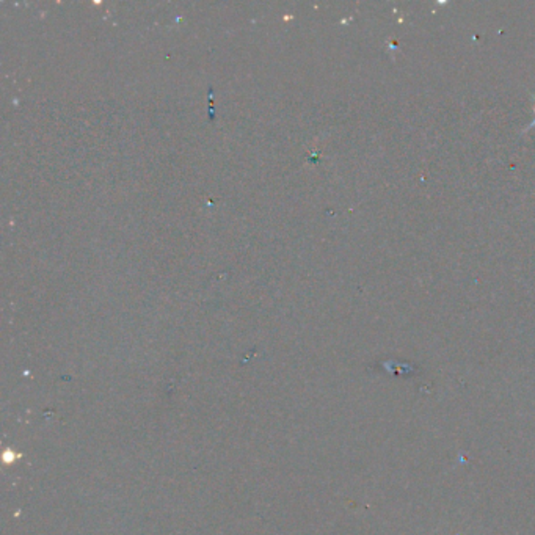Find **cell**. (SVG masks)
<instances>
[{"label":"cell","mask_w":535,"mask_h":535,"mask_svg":"<svg viewBox=\"0 0 535 535\" xmlns=\"http://www.w3.org/2000/svg\"><path fill=\"white\" fill-rule=\"evenodd\" d=\"M534 113H535V99H534ZM535 126V118H534V120H532V123H531V126L529 128H534ZM529 128H527V129H529ZM526 129V130H527Z\"/></svg>","instance_id":"cell-1"}]
</instances>
